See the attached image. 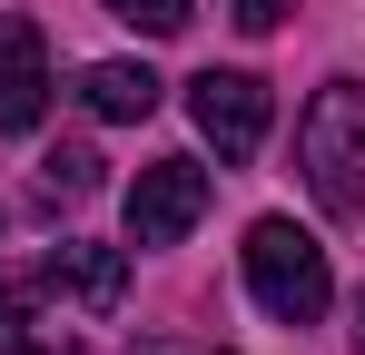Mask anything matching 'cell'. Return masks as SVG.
<instances>
[{"mask_svg":"<svg viewBox=\"0 0 365 355\" xmlns=\"http://www.w3.org/2000/svg\"><path fill=\"white\" fill-rule=\"evenodd\" d=\"M297 168L316 187L326 217H356L365 207V89L356 79H326L297 118Z\"/></svg>","mask_w":365,"mask_h":355,"instance_id":"cell-1","label":"cell"},{"mask_svg":"<svg viewBox=\"0 0 365 355\" xmlns=\"http://www.w3.org/2000/svg\"><path fill=\"white\" fill-rule=\"evenodd\" d=\"M247 287H257V306L277 326H316L336 306V267H326V247L297 217H257L247 227Z\"/></svg>","mask_w":365,"mask_h":355,"instance_id":"cell-2","label":"cell"},{"mask_svg":"<svg viewBox=\"0 0 365 355\" xmlns=\"http://www.w3.org/2000/svg\"><path fill=\"white\" fill-rule=\"evenodd\" d=\"M187 118L217 158H257L267 148V79L257 69H197L187 79Z\"/></svg>","mask_w":365,"mask_h":355,"instance_id":"cell-3","label":"cell"},{"mask_svg":"<svg viewBox=\"0 0 365 355\" xmlns=\"http://www.w3.org/2000/svg\"><path fill=\"white\" fill-rule=\"evenodd\" d=\"M207 217V168L197 158H148L128 187V247H178Z\"/></svg>","mask_w":365,"mask_h":355,"instance_id":"cell-4","label":"cell"},{"mask_svg":"<svg viewBox=\"0 0 365 355\" xmlns=\"http://www.w3.org/2000/svg\"><path fill=\"white\" fill-rule=\"evenodd\" d=\"M50 109V50H40V20L0 10V128H40Z\"/></svg>","mask_w":365,"mask_h":355,"instance_id":"cell-5","label":"cell"},{"mask_svg":"<svg viewBox=\"0 0 365 355\" xmlns=\"http://www.w3.org/2000/svg\"><path fill=\"white\" fill-rule=\"evenodd\" d=\"M40 287H60V296H79V306H119V287H128V257L119 247H89V237H60L50 247V267H40Z\"/></svg>","mask_w":365,"mask_h":355,"instance_id":"cell-6","label":"cell"},{"mask_svg":"<svg viewBox=\"0 0 365 355\" xmlns=\"http://www.w3.org/2000/svg\"><path fill=\"white\" fill-rule=\"evenodd\" d=\"M79 99L99 118H148L158 109V69H138V59H99V69H79Z\"/></svg>","mask_w":365,"mask_h":355,"instance_id":"cell-7","label":"cell"},{"mask_svg":"<svg viewBox=\"0 0 365 355\" xmlns=\"http://www.w3.org/2000/svg\"><path fill=\"white\" fill-rule=\"evenodd\" d=\"M60 326L40 316V287L30 277H0V355H30V346H50Z\"/></svg>","mask_w":365,"mask_h":355,"instance_id":"cell-8","label":"cell"},{"mask_svg":"<svg viewBox=\"0 0 365 355\" xmlns=\"http://www.w3.org/2000/svg\"><path fill=\"white\" fill-rule=\"evenodd\" d=\"M89 187H99V148H79V138H60V148L40 158V197H50V207H79Z\"/></svg>","mask_w":365,"mask_h":355,"instance_id":"cell-9","label":"cell"},{"mask_svg":"<svg viewBox=\"0 0 365 355\" xmlns=\"http://www.w3.org/2000/svg\"><path fill=\"white\" fill-rule=\"evenodd\" d=\"M128 30H148V40H168V30H187V0H109Z\"/></svg>","mask_w":365,"mask_h":355,"instance_id":"cell-10","label":"cell"},{"mask_svg":"<svg viewBox=\"0 0 365 355\" xmlns=\"http://www.w3.org/2000/svg\"><path fill=\"white\" fill-rule=\"evenodd\" d=\"M227 10H237V30H277V10H287V0H227Z\"/></svg>","mask_w":365,"mask_h":355,"instance_id":"cell-11","label":"cell"},{"mask_svg":"<svg viewBox=\"0 0 365 355\" xmlns=\"http://www.w3.org/2000/svg\"><path fill=\"white\" fill-rule=\"evenodd\" d=\"M128 355H187V346H158V336H148V346H128Z\"/></svg>","mask_w":365,"mask_h":355,"instance_id":"cell-12","label":"cell"},{"mask_svg":"<svg viewBox=\"0 0 365 355\" xmlns=\"http://www.w3.org/2000/svg\"><path fill=\"white\" fill-rule=\"evenodd\" d=\"M356 355H365V296H356Z\"/></svg>","mask_w":365,"mask_h":355,"instance_id":"cell-13","label":"cell"}]
</instances>
